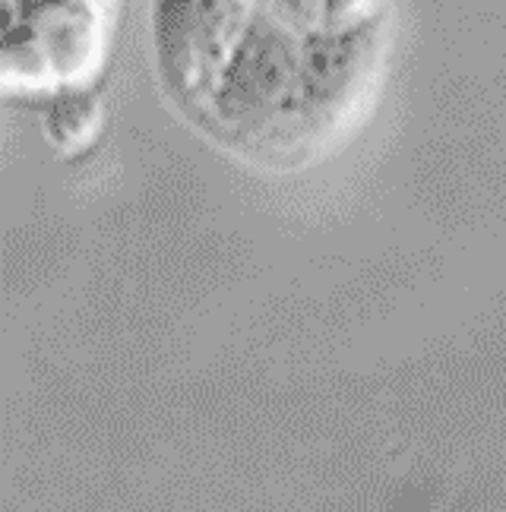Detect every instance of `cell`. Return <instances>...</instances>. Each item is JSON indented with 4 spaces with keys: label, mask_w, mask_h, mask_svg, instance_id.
<instances>
[{
    "label": "cell",
    "mask_w": 506,
    "mask_h": 512,
    "mask_svg": "<svg viewBox=\"0 0 506 512\" xmlns=\"http://www.w3.org/2000/svg\"><path fill=\"white\" fill-rule=\"evenodd\" d=\"M95 124H99V102L89 92H64L51 102L48 133L57 146H80L86 143Z\"/></svg>",
    "instance_id": "obj_1"
},
{
    "label": "cell",
    "mask_w": 506,
    "mask_h": 512,
    "mask_svg": "<svg viewBox=\"0 0 506 512\" xmlns=\"http://www.w3.org/2000/svg\"><path fill=\"white\" fill-rule=\"evenodd\" d=\"M380 0H323V29H361L374 26Z\"/></svg>",
    "instance_id": "obj_2"
}]
</instances>
